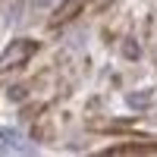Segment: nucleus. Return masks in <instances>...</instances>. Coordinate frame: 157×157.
Listing matches in <instances>:
<instances>
[{
	"mask_svg": "<svg viewBox=\"0 0 157 157\" xmlns=\"http://www.w3.org/2000/svg\"><path fill=\"white\" fill-rule=\"evenodd\" d=\"M35 50H38V41H32V38H19V41H13V44L3 50V54H0V72L25 66V63L32 60Z\"/></svg>",
	"mask_w": 157,
	"mask_h": 157,
	"instance_id": "nucleus-1",
	"label": "nucleus"
},
{
	"mask_svg": "<svg viewBox=\"0 0 157 157\" xmlns=\"http://www.w3.org/2000/svg\"><path fill=\"white\" fill-rule=\"evenodd\" d=\"M85 3H88V0H63V3L57 6V13H54V25L75 19L78 13H82V6H85Z\"/></svg>",
	"mask_w": 157,
	"mask_h": 157,
	"instance_id": "nucleus-2",
	"label": "nucleus"
},
{
	"mask_svg": "<svg viewBox=\"0 0 157 157\" xmlns=\"http://www.w3.org/2000/svg\"><path fill=\"white\" fill-rule=\"evenodd\" d=\"M157 145H116V148H107L110 157H123V154H154Z\"/></svg>",
	"mask_w": 157,
	"mask_h": 157,
	"instance_id": "nucleus-3",
	"label": "nucleus"
}]
</instances>
